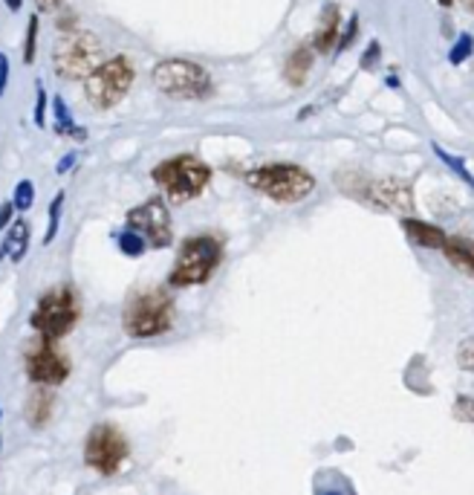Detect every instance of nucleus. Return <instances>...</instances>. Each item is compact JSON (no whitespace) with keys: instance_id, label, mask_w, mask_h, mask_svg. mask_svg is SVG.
I'll return each instance as SVG.
<instances>
[{"instance_id":"nucleus-1","label":"nucleus","mask_w":474,"mask_h":495,"mask_svg":"<svg viewBox=\"0 0 474 495\" xmlns=\"http://www.w3.org/2000/svg\"><path fill=\"white\" fill-rule=\"evenodd\" d=\"M174 325V299L166 287L145 290L130 296L122 313V328L130 339H154Z\"/></svg>"},{"instance_id":"nucleus-2","label":"nucleus","mask_w":474,"mask_h":495,"mask_svg":"<svg viewBox=\"0 0 474 495\" xmlns=\"http://www.w3.org/2000/svg\"><path fill=\"white\" fill-rule=\"evenodd\" d=\"M220 261H223V243L214 235H194L183 241L176 261L168 272V287L183 290V287H197L205 284L217 272Z\"/></svg>"},{"instance_id":"nucleus-3","label":"nucleus","mask_w":474,"mask_h":495,"mask_svg":"<svg viewBox=\"0 0 474 495\" xmlns=\"http://www.w3.org/2000/svg\"><path fill=\"white\" fill-rule=\"evenodd\" d=\"M79 293L70 284H55L43 293L35 304L33 316H29V328H33L41 339L58 342L79 325Z\"/></svg>"},{"instance_id":"nucleus-4","label":"nucleus","mask_w":474,"mask_h":495,"mask_svg":"<svg viewBox=\"0 0 474 495\" xmlns=\"http://www.w3.org/2000/svg\"><path fill=\"white\" fill-rule=\"evenodd\" d=\"M249 188L266 195L275 203H299L304 197L313 195L316 188V177L301 166L292 163H270L261 168H251L246 174Z\"/></svg>"},{"instance_id":"nucleus-5","label":"nucleus","mask_w":474,"mask_h":495,"mask_svg":"<svg viewBox=\"0 0 474 495\" xmlns=\"http://www.w3.org/2000/svg\"><path fill=\"white\" fill-rule=\"evenodd\" d=\"M151 79L159 93H166L168 99L176 101L209 99L214 90L212 76L205 72V67H200L197 62H185V58H166V62H159L151 72Z\"/></svg>"},{"instance_id":"nucleus-6","label":"nucleus","mask_w":474,"mask_h":495,"mask_svg":"<svg viewBox=\"0 0 474 495\" xmlns=\"http://www.w3.org/2000/svg\"><path fill=\"white\" fill-rule=\"evenodd\" d=\"M151 177L174 203H185L205 192V186L212 180V168L205 166L200 157L180 154L174 159H166V163H159L151 171Z\"/></svg>"},{"instance_id":"nucleus-7","label":"nucleus","mask_w":474,"mask_h":495,"mask_svg":"<svg viewBox=\"0 0 474 495\" xmlns=\"http://www.w3.org/2000/svg\"><path fill=\"white\" fill-rule=\"evenodd\" d=\"M133 64L125 55H113L96 64V70L84 79V99L96 110H110L122 101L133 84Z\"/></svg>"},{"instance_id":"nucleus-8","label":"nucleus","mask_w":474,"mask_h":495,"mask_svg":"<svg viewBox=\"0 0 474 495\" xmlns=\"http://www.w3.org/2000/svg\"><path fill=\"white\" fill-rule=\"evenodd\" d=\"M99 58H101V41L90 33H72L58 41L52 50L55 72L67 81L87 79L96 70Z\"/></svg>"},{"instance_id":"nucleus-9","label":"nucleus","mask_w":474,"mask_h":495,"mask_svg":"<svg viewBox=\"0 0 474 495\" xmlns=\"http://www.w3.org/2000/svg\"><path fill=\"white\" fill-rule=\"evenodd\" d=\"M128 455H130L128 438L110 424L93 426L90 434H87V441H84V463L105 478L118 475V470L125 467Z\"/></svg>"},{"instance_id":"nucleus-10","label":"nucleus","mask_w":474,"mask_h":495,"mask_svg":"<svg viewBox=\"0 0 474 495\" xmlns=\"http://www.w3.org/2000/svg\"><path fill=\"white\" fill-rule=\"evenodd\" d=\"M24 371L29 376V383L43 386V388H55V386L67 383L72 366H70L67 354L55 342L35 337L24 354Z\"/></svg>"},{"instance_id":"nucleus-11","label":"nucleus","mask_w":474,"mask_h":495,"mask_svg":"<svg viewBox=\"0 0 474 495\" xmlns=\"http://www.w3.org/2000/svg\"><path fill=\"white\" fill-rule=\"evenodd\" d=\"M338 183H342L347 195L359 197L376 209H388V212H399V214L413 209V188L408 180H396V177L367 180V177H362L359 183H347V180H338Z\"/></svg>"},{"instance_id":"nucleus-12","label":"nucleus","mask_w":474,"mask_h":495,"mask_svg":"<svg viewBox=\"0 0 474 495\" xmlns=\"http://www.w3.org/2000/svg\"><path fill=\"white\" fill-rule=\"evenodd\" d=\"M128 229L139 232L145 238L147 246L154 250H166L171 243V212H168V203L162 197H151L145 200L142 206L130 209L128 212Z\"/></svg>"},{"instance_id":"nucleus-13","label":"nucleus","mask_w":474,"mask_h":495,"mask_svg":"<svg viewBox=\"0 0 474 495\" xmlns=\"http://www.w3.org/2000/svg\"><path fill=\"white\" fill-rule=\"evenodd\" d=\"M338 29H342V12L336 4H327L321 9V18L313 35V52H330L338 43Z\"/></svg>"},{"instance_id":"nucleus-14","label":"nucleus","mask_w":474,"mask_h":495,"mask_svg":"<svg viewBox=\"0 0 474 495\" xmlns=\"http://www.w3.org/2000/svg\"><path fill=\"white\" fill-rule=\"evenodd\" d=\"M403 232L408 235L411 243L422 246V250H442V243H446V232H442L440 226H431L425 221H413V217H405Z\"/></svg>"},{"instance_id":"nucleus-15","label":"nucleus","mask_w":474,"mask_h":495,"mask_svg":"<svg viewBox=\"0 0 474 495\" xmlns=\"http://www.w3.org/2000/svg\"><path fill=\"white\" fill-rule=\"evenodd\" d=\"M29 250V224L26 221H12L6 229L4 246H0V261L9 258L12 264H21Z\"/></svg>"},{"instance_id":"nucleus-16","label":"nucleus","mask_w":474,"mask_h":495,"mask_svg":"<svg viewBox=\"0 0 474 495\" xmlns=\"http://www.w3.org/2000/svg\"><path fill=\"white\" fill-rule=\"evenodd\" d=\"M52 405H55V400H52V391L50 388H43V386H38L35 391H33V397L26 400V409H24V414H26V420H29V426L33 429H43L50 424V417H52Z\"/></svg>"},{"instance_id":"nucleus-17","label":"nucleus","mask_w":474,"mask_h":495,"mask_svg":"<svg viewBox=\"0 0 474 495\" xmlns=\"http://www.w3.org/2000/svg\"><path fill=\"white\" fill-rule=\"evenodd\" d=\"M309 70H313V47L301 43V47H295L287 55V62H284V79L292 87H301L307 81V76H309Z\"/></svg>"},{"instance_id":"nucleus-18","label":"nucleus","mask_w":474,"mask_h":495,"mask_svg":"<svg viewBox=\"0 0 474 495\" xmlns=\"http://www.w3.org/2000/svg\"><path fill=\"white\" fill-rule=\"evenodd\" d=\"M442 252H446L451 267H457L466 275H474V241H469V238H446V243H442Z\"/></svg>"},{"instance_id":"nucleus-19","label":"nucleus","mask_w":474,"mask_h":495,"mask_svg":"<svg viewBox=\"0 0 474 495\" xmlns=\"http://www.w3.org/2000/svg\"><path fill=\"white\" fill-rule=\"evenodd\" d=\"M116 243H118V252L128 255V258H139V255H145V250H147L145 238L139 235V232H133V229H122V232H118V235H116Z\"/></svg>"},{"instance_id":"nucleus-20","label":"nucleus","mask_w":474,"mask_h":495,"mask_svg":"<svg viewBox=\"0 0 474 495\" xmlns=\"http://www.w3.org/2000/svg\"><path fill=\"white\" fill-rule=\"evenodd\" d=\"M38 29H41V21H38V14H33V18L26 21V38H24V62L26 64H33L38 55Z\"/></svg>"},{"instance_id":"nucleus-21","label":"nucleus","mask_w":474,"mask_h":495,"mask_svg":"<svg viewBox=\"0 0 474 495\" xmlns=\"http://www.w3.org/2000/svg\"><path fill=\"white\" fill-rule=\"evenodd\" d=\"M33 203H35V183L21 180L18 186H14V200H12L14 212H29L33 209Z\"/></svg>"},{"instance_id":"nucleus-22","label":"nucleus","mask_w":474,"mask_h":495,"mask_svg":"<svg viewBox=\"0 0 474 495\" xmlns=\"http://www.w3.org/2000/svg\"><path fill=\"white\" fill-rule=\"evenodd\" d=\"M434 151H437V157L442 159V163H446V168H451V171H454L457 177H460V180H463L466 186H474V177H471V171L466 168V163H463L460 157H454V154H446V151L440 148V145H437Z\"/></svg>"},{"instance_id":"nucleus-23","label":"nucleus","mask_w":474,"mask_h":495,"mask_svg":"<svg viewBox=\"0 0 474 495\" xmlns=\"http://www.w3.org/2000/svg\"><path fill=\"white\" fill-rule=\"evenodd\" d=\"M62 206H64V192H58L52 206H50V224H47V235H43V243H52L58 235V224H62Z\"/></svg>"},{"instance_id":"nucleus-24","label":"nucleus","mask_w":474,"mask_h":495,"mask_svg":"<svg viewBox=\"0 0 474 495\" xmlns=\"http://www.w3.org/2000/svg\"><path fill=\"white\" fill-rule=\"evenodd\" d=\"M471 43H474V41H471V35H469V33H463L460 38H457L454 50L449 52V62H451V64H463L466 58L471 55Z\"/></svg>"},{"instance_id":"nucleus-25","label":"nucleus","mask_w":474,"mask_h":495,"mask_svg":"<svg viewBox=\"0 0 474 495\" xmlns=\"http://www.w3.org/2000/svg\"><path fill=\"white\" fill-rule=\"evenodd\" d=\"M454 417L463 424H474V397H460L454 403Z\"/></svg>"},{"instance_id":"nucleus-26","label":"nucleus","mask_w":474,"mask_h":495,"mask_svg":"<svg viewBox=\"0 0 474 495\" xmlns=\"http://www.w3.org/2000/svg\"><path fill=\"white\" fill-rule=\"evenodd\" d=\"M35 93H38V99H35V125L43 128L47 125V93H43L41 84L35 87Z\"/></svg>"},{"instance_id":"nucleus-27","label":"nucleus","mask_w":474,"mask_h":495,"mask_svg":"<svg viewBox=\"0 0 474 495\" xmlns=\"http://www.w3.org/2000/svg\"><path fill=\"white\" fill-rule=\"evenodd\" d=\"M356 29H359V14H353L350 18V24H347V29H345V35L338 38V43H336V50L338 52H345L350 43H353V38H356Z\"/></svg>"},{"instance_id":"nucleus-28","label":"nucleus","mask_w":474,"mask_h":495,"mask_svg":"<svg viewBox=\"0 0 474 495\" xmlns=\"http://www.w3.org/2000/svg\"><path fill=\"white\" fill-rule=\"evenodd\" d=\"M6 84H9V58L6 52H0V96L6 93Z\"/></svg>"},{"instance_id":"nucleus-29","label":"nucleus","mask_w":474,"mask_h":495,"mask_svg":"<svg viewBox=\"0 0 474 495\" xmlns=\"http://www.w3.org/2000/svg\"><path fill=\"white\" fill-rule=\"evenodd\" d=\"M376 62H379V43L374 41V43H370V47H367L365 58H362V70H370Z\"/></svg>"},{"instance_id":"nucleus-30","label":"nucleus","mask_w":474,"mask_h":495,"mask_svg":"<svg viewBox=\"0 0 474 495\" xmlns=\"http://www.w3.org/2000/svg\"><path fill=\"white\" fill-rule=\"evenodd\" d=\"M12 214H14V206H12V203H0V232H4V229L12 224Z\"/></svg>"},{"instance_id":"nucleus-31","label":"nucleus","mask_w":474,"mask_h":495,"mask_svg":"<svg viewBox=\"0 0 474 495\" xmlns=\"http://www.w3.org/2000/svg\"><path fill=\"white\" fill-rule=\"evenodd\" d=\"M62 4H64V0H35V6H38L41 12H55Z\"/></svg>"},{"instance_id":"nucleus-32","label":"nucleus","mask_w":474,"mask_h":495,"mask_svg":"<svg viewBox=\"0 0 474 495\" xmlns=\"http://www.w3.org/2000/svg\"><path fill=\"white\" fill-rule=\"evenodd\" d=\"M72 163H76V157H72V154H67L64 159H62V166H58V174H64Z\"/></svg>"},{"instance_id":"nucleus-33","label":"nucleus","mask_w":474,"mask_h":495,"mask_svg":"<svg viewBox=\"0 0 474 495\" xmlns=\"http://www.w3.org/2000/svg\"><path fill=\"white\" fill-rule=\"evenodd\" d=\"M72 21H76V14H72V18H70V14H64V18L58 21V26H62V29H70V26H72Z\"/></svg>"},{"instance_id":"nucleus-34","label":"nucleus","mask_w":474,"mask_h":495,"mask_svg":"<svg viewBox=\"0 0 474 495\" xmlns=\"http://www.w3.org/2000/svg\"><path fill=\"white\" fill-rule=\"evenodd\" d=\"M6 6H9L12 12H21V6H24V0H6Z\"/></svg>"},{"instance_id":"nucleus-35","label":"nucleus","mask_w":474,"mask_h":495,"mask_svg":"<svg viewBox=\"0 0 474 495\" xmlns=\"http://www.w3.org/2000/svg\"><path fill=\"white\" fill-rule=\"evenodd\" d=\"M463 6H466L469 12H474V0H463Z\"/></svg>"},{"instance_id":"nucleus-36","label":"nucleus","mask_w":474,"mask_h":495,"mask_svg":"<svg viewBox=\"0 0 474 495\" xmlns=\"http://www.w3.org/2000/svg\"><path fill=\"white\" fill-rule=\"evenodd\" d=\"M454 4V0H440V6H451Z\"/></svg>"},{"instance_id":"nucleus-37","label":"nucleus","mask_w":474,"mask_h":495,"mask_svg":"<svg viewBox=\"0 0 474 495\" xmlns=\"http://www.w3.org/2000/svg\"><path fill=\"white\" fill-rule=\"evenodd\" d=\"M324 495H338V492H324Z\"/></svg>"},{"instance_id":"nucleus-38","label":"nucleus","mask_w":474,"mask_h":495,"mask_svg":"<svg viewBox=\"0 0 474 495\" xmlns=\"http://www.w3.org/2000/svg\"><path fill=\"white\" fill-rule=\"evenodd\" d=\"M0 446H4V441H0Z\"/></svg>"}]
</instances>
